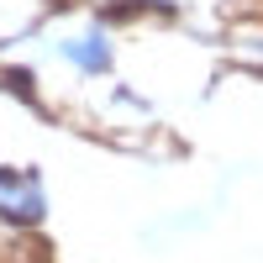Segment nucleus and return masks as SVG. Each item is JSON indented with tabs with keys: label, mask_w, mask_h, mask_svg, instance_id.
<instances>
[{
	"label": "nucleus",
	"mask_w": 263,
	"mask_h": 263,
	"mask_svg": "<svg viewBox=\"0 0 263 263\" xmlns=\"http://www.w3.org/2000/svg\"><path fill=\"white\" fill-rule=\"evenodd\" d=\"M42 211H48V200H42V184L32 179V174L0 168V216H6L11 227H27V221H37Z\"/></svg>",
	"instance_id": "nucleus-1"
},
{
	"label": "nucleus",
	"mask_w": 263,
	"mask_h": 263,
	"mask_svg": "<svg viewBox=\"0 0 263 263\" xmlns=\"http://www.w3.org/2000/svg\"><path fill=\"white\" fill-rule=\"evenodd\" d=\"M69 53L84 63V69H105V63H111V53H105V42H100V37H84V42H74Z\"/></svg>",
	"instance_id": "nucleus-2"
}]
</instances>
